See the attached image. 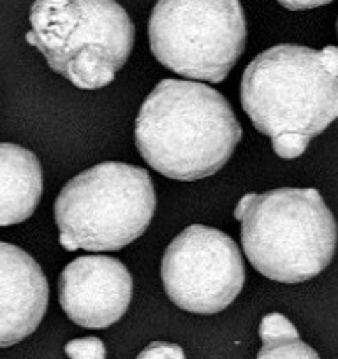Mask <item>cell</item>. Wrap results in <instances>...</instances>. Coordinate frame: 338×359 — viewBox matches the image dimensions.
Here are the masks:
<instances>
[{
    "instance_id": "1",
    "label": "cell",
    "mask_w": 338,
    "mask_h": 359,
    "mask_svg": "<svg viewBox=\"0 0 338 359\" xmlns=\"http://www.w3.org/2000/svg\"><path fill=\"white\" fill-rule=\"evenodd\" d=\"M240 95L254 127L271 137L275 154L299 157L338 118V48L277 44L247 65Z\"/></svg>"
},
{
    "instance_id": "2",
    "label": "cell",
    "mask_w": 338,
    "mask_h": 359,
    "mask_svg": "<svg viewBox=\"0 0 338 359\" xmlns=\"http://www.w3.org/2000/svg\"><path fill=\"white\" fill-rule=\"evenodd\" d=\"M136 147L165 178L196 182L219 172L241 140L229 101L205 83L162 79L136 118Z\"/></svg>"
},
{
    "instance_id": "3",
    "label": "cell",
    "mask_w": 338,
    "mask_h": 359,
    "mask_svg": "<svg viewBox=\"0 0 338 359\" xmlns=\"http://www.w3.org/2000/svg\"><path fill=\"white\" fill-rule=\"evenodd\" d=\"M241 247L270 280L299 284L323 273L337 250V222L316 189L245 194L234 208Z\"/></svg>"
},
{
    "instance_id": "4",
    "label": "cell",
    "mask_w": 338,
    "mask_h": 359,
    "mask_svg": "<svg viewBox=\"0 0 338 359\" xmlns=\"http://www.w3.org/2000/svg\"><path fill=\"white\" fill-rule=\"evenodd\" d=\"M27 43L83 90L108 86L129 60L136 29L116 0H34Z\"/></svg>"
},
{
    "instance_id": "5",
    "label": "cell",
    "mask_w": 338,
    "mask_h": 359,
    "mask_svg": "<svg viewBox=\"0 0 338 359\" xmlns=\"http://www.w3.org/2000/svg\"><path fill=\"white\" fill-rule=\"evenodd\" d=\"M157 196L147 169L102 162L67 182L55 201L60 245L72 252H115L150 226Z\"/></svg>"
},
{
    "instance_id": "6",
    "label": "cell",
    "mask_w": 338,
    "mask_h": 359,
    "mask_svg": "<svg viewBox=\"0 0 338 359\" xmlns=\"http://www.w3.org/2000/svg\"><path fill=\"white\" fill-rule=\"evenodd\" d=\"M154 57L184 78L220 83L245 51L240 0H158L148 22Z\"/></svg>"
},
{
    "instance_id": "7",
    "label": "cell",
    "mask_w": 338,
    "mask_h": 359,
    "mask_svg": "<svg viewBox=\"0 0 338 359\" xmlns=\"http://www.w3.org/2000/svg\"><path fill=\"white\" fill-rule=\"evenodd\" d=\"M161 277L175 305L212 316L238 298L245 284V264L233 238L215 227L194 224L168 245Z\"/></svg>"
},
{
    "instance_id": "8",
    "label": "cell",
    "mask_w": 338,
    "mask_h": 359,
    "mask_svg": "<svg viewBox=\"0 0 338 359\" xmlns=\"http://www.w3.org/2000/svg\"><path fill=\"white\" fill-rule=\"evenodd\" d=\"M133 299V277L109 255H81L58 278V302L65 316L81 327L104 330L119 323Z\"/></svg>"
},
{
    "instance_id": "9",
    "label": "cell",
    "mask_w": 338,
    "mask_h": 359,
    "mask_svg": "<svg viewBox=\"0 0 338 359\" xmlns=\"http://www.w3.org/2000/svg\"><path fill=\"white\" fill-rule=\"evenodd\" d=\"M48 299L50 285L36 259L0 241V348L20 344L39 327Z\"/></svg>"
},
{
    "instance_id": "10",
    "label": "cell",
    "mask_w": 338,
    "mask_h": 359,
    "mask_svg": "<svg viewBox=\"0 0 338 359\" xmlns=\"http://www.w3.org/2000/svg\"><path fill=\"white\" fill-rule=\"evenodd\" d=\"M43 196V169L36 154L0 143V227L25 222Z\"/></svg>"
},
{
    "instance_id": "11",
    "label": "cell",
    "mask_w": 338,
    "mask_h": 359,
    "mask_svg": "<svg viewBox=\"0 0 338 359\" xmlns=\"http://www.w3.org/2000/svg\"><path fill=\"white\" fill-rule=\"evenodd\" d=\"M256 359H320L309 344L299 338L263 344Z\"/></svg>"
},
{
    "instance_id": "12",
    "label": "cell",
    "mask_w": 338,
    "mask_h": 359,
    "mask_svg": "<svg viewBox=\"0 0 338 359\" xmlns=\"http://www.w3.org/2000/svg\"><path fill=\"white\" fill-rule=\"evenodd\" d=\"M259 337L263 344H268V341L299 338V333L288 317H284L282 313H270V316H264L263 320H261Z\"/></svg>"
},
{
    "instance_id": "13",
    "label": "cell",
    "mask_w": 338,
    "mask_h": 359,
    "mask_svg": "<svg viewBox=\"0 0 338 359\" xmlns=\"http://www.w3.org/2000/svg\"><path fill=\"white\" fill-rule=\"evenodd\" d=\"M69 359H106V345L101 338H76L65 344Z\"/></svg>"
},
{
    "instance_id": "14",
    "label": "cell",
    "mask_w": 338,
    "mask_h": 359,
    "mask_svg": "<svg viewBox=\"0 0 338 359\" xmlns=\"http://www.w3.org/2000/svg\"><path fill=\"white\" fill-rule=\"evenodd\" d=\"M136 359H187L180 345L169 341H151L137 354Z\"/></svg>"
},
{
    "instance_id": "15",
    "label": "cell",
    "mask_w": 338,
    "mask_h": 359,
    "mask_svg": "<svg viewBox=\"0 0 338 359\" xmlns=\"http://www.w3.org/2000/svg\"><path fill=\"white\" fill-rule=\"evenodd\" d=\"M277 2L284 6V8L291 9V11H305V9H313L331 4L333 0H277Z\"/></svg>"
},
{
    "instance_id": "16",
    "label": "cell",
    "mask_w": 338,
    "mask_h": 359,
    "mask_svg": "<svg viewBox=\"0 0 338 359\" xmlns=\"http://www.w3.org/2000/svg\"><path fill=\"white\" fill-rule=\"evenodd\" d=\"M337 32H338V20H337Z\"/></svg>"
}]
</instances>
